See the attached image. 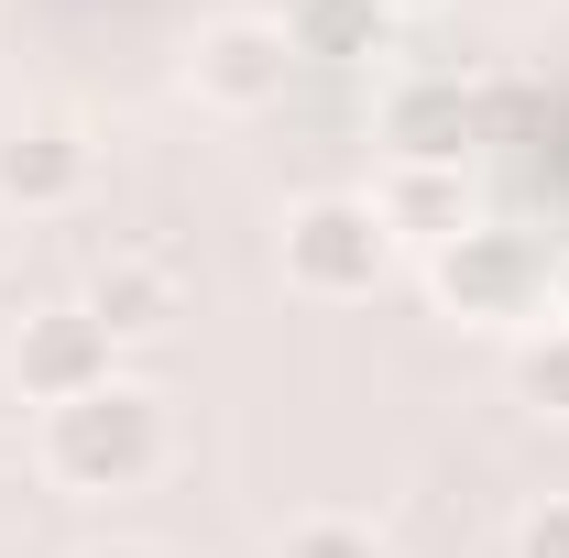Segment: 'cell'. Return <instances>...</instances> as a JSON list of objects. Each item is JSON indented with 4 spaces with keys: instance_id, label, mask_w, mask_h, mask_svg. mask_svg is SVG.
<instances>
[{
    "instance_id": "cell-13",
    "label": "cell",
    "mask_w": 569,
    "mask_h": 558,
    "mask_svg": "<svg viewBox=\"0 0 569 558\" xmlns=\"http://www.w3.org/2000/svg\"><path fill=\"white\" fill-rule=\"evenodd\" d=\"M515 558H569V492L526 504V526H515Z\"/></svg>"
},
{
    "instance_id": "cell-11",
    "label": "cell",
    "mask_w": 569,
    "mask_h": 558,
    "mask_svg": "<svg viewBox=\"0 0 569 558\" xmlns=\"http://www.w3.org/2000/svg\"><path fill=\"white\" fill-rule=\"evenodd\" d=\"M515 406L569 427V318H548V329H526V340H515Z\"/></svg>"
},
{
    "instance_id": "cell-17",
    "label": "cell",
    "mask_w": 569,
    "mask_h": 558,
    "mask_svg": "<svg viewBox=\"0 0 569 558\" xmlns=\"http://www.w3.org/2000/svg\"><path fill=\"white\" fill-rule=\"evenodd\" d=\"M0 252H11V209H0Z\"/></svg>"
},
{
    "instance_id": "cell-2",
    "label": "cell",
    "mask_w": 569,
    "mask_h": 558,
    "mask_svg": "<svg viewBox=\"0 0 569 558\" xmlns=\"http://www.w3.org/2000/svg\"><path fill=\"white\" fill-rule=\"evenodd\" d=\"M427 296H438V318H460V329H503V340H526V329L559 318V275H548V252H537L526 230H493V219H471V230H449V241L427 252Z\"/></svg>"
},
{
    "instance_id": "cell-10",
    "label": "cell",
    "mask_w": 569,
    "mask_h": 558,
    "mask_svg": "<svg viewBox=\"0 0 569 558\" xmlns=\"http://www.w3.org/2000/svg\"><path fill=\"white\" fill-rule=\"evenodd\" d=\"M274 22H284V44H296V67L307 56H372L383 44V11L372 0H284Z\"/></svg>"
},
{
    "instance_id": "cell-15",
    "label": "cell",
    "mask_w": 569,
    "mask_h": 558,
    "mask_svg": "<svg viewBox=\"0 0 569 558\" xmlns=\"http://www.w3.org/2000/svg\"><path fill=\"white\" fill-rule=\"evenodd\" d=\"M372 11H383V22H406V11H438V0H372Z\"/></svg>"
},
{
    "instance_id": "cell-5",
    "label": "cell",
    "mask_w": 569,
    "mask_h": 558,
    "mask_svg": "<svg viewBox=\"0 0 569 558\" xmlns=\"http://www.w3.org/2000/svg\"><path fill=\"white\" fill-rule=\"evenodd\" d=\"M284 77H296V44H284L274 11H219V22H198V44H187V88L209 110H230V121L274 110Z\"/></svg>"
},
{
    "instance_id": "cell-12",
    "label": "cell",
    "mask_w": 569,
    "mask_h": 558,
    "mask_svg": "<svg viewBox=\"0 0 569 558\" xmlns=\"http://www.w3.org/2000/svg\"><path fill=\"white\" fill-rule=\"evenodd\" d=\"M274 558H395V548H383V537H372L361 515H307V526H296Z\"/></svg>"
},
{
    "instance_id": "cell-7",
    "label": "cell",
    "mask_w": 569,
    "mask_h": 558,
    "mask_svg": "<svg viewBox=\"0 0 569 558\" xmlns=\"http://www.w3.org/2000/svg\"><path fill=\"white\" fill-rule=\"evenodd\" d=\"M77 307H88L110 340H164V329L187 318V275H176V263H153V252H110L99 285H88Z\"/></svg>"
},
{
    "instance_id": "cell-4",
    "label": "cell",
    "mask_w": 569,
    "mask_h": 558,
    "mask_svg": "<svg viewBox=\"0 0 569 558\" xmlns=\"http://www.w3.org/2000/svg\"><path fill=\"white\" fill-rule=\"evenodd\" d=\"M0 372H11V395L22 406H77V395H99V383H121V340L88 318V307H33L22 329H11V350H0Z\"/></svg>"
},
{
    "instance_id": "cell-14",
    "label": "cell",
    "mask_w": 569,
    "mask_h": 558,
    "mask_svg": "<svg viewBox=\"0 0 569 558\" xmlns=\"http://www.w3.org/2000/svg\"><path fill=\"white\" fill-rule=\"evenodd\" d=\"M77 558H164V548H132V537H110V548H77Z\"/></svg>"
},
{
    "instance_id": "cell-3",
    "label": "cell",
    "mask_w": 569,
    "mask_h": 558,
    "mask_svg": "<svg viewBox=\"0 0 569 558\" xmlns=\"http://www.w3.org/2000/svg\"><path fill=\"white\" fill-rule=\"evenodd\" d=\"M274 263L307 307H361L372 285L395 275V230H383L372 198H307V209H284Z\"/></svg>"
},
{
    "instance_id": "cell-6",
    "label": "cell",
    "mask_w": 569,
    "mask_h": 558,
    "mask_svg": "<svg viewBox=\"0 0 569 558\" xmlns=\"http://www.w3.org/2000/svg\"><path fill=\"white\" fill-rule=\"evenodd\" d=\"M88 187H99V142L77 132V121L0 132V209L11 219H67V209H88Z\"/></svg>"
},
{
    "instance_id": "cell-9",
    "label": "cell",
    "mask_w": 569,
    "mask_h": 558,
    "mask_svg": "<svg viewBox=\"0 0 569 558\" xmlns=\"http://www.w3.org/2000/svg\"><path fill=\"white\" fill-rule=\"evenodd\" d=\"M460 121H471V99H460L449 77H417V88L383 99V142H395V165H460Z\"/></svg>"
},
{
    "instance_id": "cell-1",
    "label": "cell",
    "mask_w": 569,
    "mask_h": 558,
    "mask_svg": "<svg viewBox=\"0 0 569 558\" xmlns=\"http://www.w3.org/2000/svg\"><path fill=\"white\" fill-rule=\"evenodd\" d=\"M164 449H176V427H164V395L153 383H99V395H77L44 417L33 438V460H44V482L56 492H142L164 471Z\"/></svg>"
},
{
    "instance_id": "cell-16",
    "label": "cell",
    "mask_w": 569,
    "mask_h": 558,
    "mask_svg": "<svg viewBox=\"0 0 569 558\" xmlns=\"http://www.w3.org/2000/svg\"><path fill=\"white\" fill-rule=\"evenodd\" d=\"M559 318H569V263H559Z\"/></svg>"
},
{
    "instance_id": "cell-8",
    "label": "cell",
    "mask_w": 569,
    "mask_h": 558,
    "mask_svg": "<svg viewBox=\"0 0 569 558\" xmlns=\"http://www.w3.org/2000/svg\"><path fill=\"white\" fill-rule=\"evenodd\" d=\"M372 209H383V230H395V252H406V241L438 252L449 230H471V187H460V165H383Z\"/></svg>"
}]
</instances>
